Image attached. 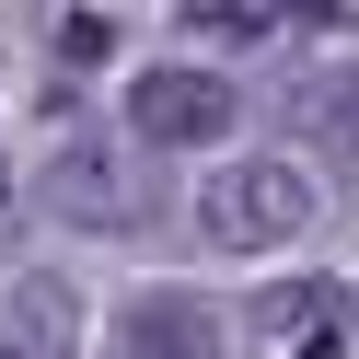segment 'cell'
I'll return each instance as SVG.
<instances>
[{
  "mask_svg": "<svg viewBox=\"0 0 359 359\" xmlns=\"http://www.w3.org/2000/svg\"><path fill=\"white\" fill-rule=\"evenodd\" d=\"M220 348V313L197 302V290H140V302L116 313V348L104 359H209Z\"/></svg>",
  "mask_w": 359,
  "mask_h": 359,
  "instance_id": "cell-4",
  "label": "cell"
},
{
  "mask_svg": "<svg viewBox=\"0 0 359 359\" xmlns=\"http://www.w3.org/2000/svg\"><path fill=\"white\" fill-rule=\"evenodd\" d=\"M47 209L81 220V232H140V220H151V174L128 163L104 128H70L58 163H47Z\"/></svg>",
  "mask_w": 359,
  "mask_h": 359,
  "instance_id": "cell-2",
  "label": "cell"
},
{
  "mask_svg": "<svg viewBox=\"0 0 359 359\" xmlns=\"http://www.w3.org/2000/svg\"><path fill=\"white\" fill-rule=\"evenodd\" d=\"M302 128L336 151V163H359V70H336V81H302Z\"/></svg>",
  "mask_w": 359,
  "mask_h": 359,
  "instance_id": "cell-6",
  "label": "cell"
},
{
  "mask_svg": "<svg viewBox=\"0 0 359 359\" xmlns=\"http://www.w3.org/2000/svg\"><path fill=\"white\" fill-rule=\"evenodd\" d=\"M0 359H35V348H0Z\"/></svg>",
  "mask_w": 359,
  "mask_h": 359,
  "instance_id": "cell-10",
  "label": "cell"
},
{
  "mask_svg": "<svg viewBox=\"0 0 359 359\" xmlns=\"http://www.w3.org/2000/svg\"><path fill=\"white\" fill-rule=\"evenodd\" d=\"M313 302H325V290H313V278H302V290H266V302H255V325H302Z\"/></svg>",
  "mask_w": 359,
  "mask_h": 359,
  "instance_id": "cell-7",
  "label": "cell"
},
{
  "mask_svg": "<svg viewBox=\"0 0 359 359\" xmlns=\"http://www.w3.org/2000/svg\"><path fill=\"white\" fill-rule=\"evenodd\" d=\"M0 197H12V163H0Z\"/></svg>",
  "mask_w": 359,
  "mask_h": 359,
  "instance_id": "cell-9",
  "label": "cell"
},
{
  "mask_svg": "<svg viewBox=\"0 0 359 359\" xmlns=\"http://www.w3.org/2000/svg\"><path fill=\"white\" fill-rule=\"evenodd\" d=\"M243 116V93L220 70H140L128 81V140L140 151H220Z\"/></svg>",
  "mask_w": 359,
  "mask_h": 359,
  "instance_id": "cell-3",
  "label": "cell"
},
{
  "mask_svg": "<svg viewBox=\"0 0 359 359\" xmlns=\"http://www.w3.org/2000/svg\"><path fill=\"white\" fill-rule=\"evenodd\" d=\"M290 24H336V12H348V0H278Z\"/></svg>",
  "mask_w": 359,
  "mask_h": 359,
  "instance_id": "cell-8",
  "label": "cell"
},
{
  "mask_svg": "<svg viewBox=\"0 0 359 359\" xmlns=\"http://www.w3.org/2000/svg\"><path fill=\"white\" fill-rule=\"evenodd\" d=\"M197 232L220 255H266V243L313 232V174L302 163H220L209 197H197Z\"/></svg>",
  "mask_w": 359,
  "mask_h": 359,
  "instance_id": "cell-1",
  "label": "cell"
},
{
  "mask_svg": "<svg viewBox=\"0 0 359 359\" xmlns=\"http://www.w3.org/2000/svg\"><path fill=\"white\" fill-rule=\"evenodd\" d=\"M70 336H81V290L58 278V266H24V278H12V348L58 359Z\"/></svg>",
  "mask_w": 359,
  "mask_h": 359,
  "instance_id": "cell-5",
  "label": "cell"
}]
</instances>
